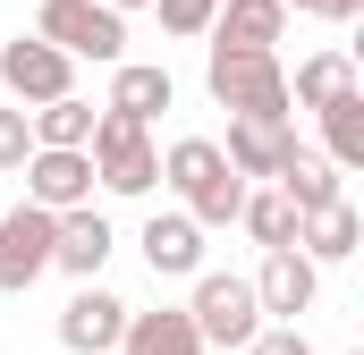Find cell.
<instances>
[{
    "label": "cell",
    "instance_id": "6da1fadb",
    "mask_svg": "<svg viewBox=\"0 0 364 355\" xmlns=\"http://www.w3.org/2000/svg\"><path fill=\"white\" fill-rule=\"evenodd\" d=\"M161 178L186 195V220H195V229H229V220L246 212V195H255L246 178L220 161V144H212V136H178V144L161 153Z\"/></svg>",
    "mask_w": 364,
    "mask_h": 355
},
{
    "label": "cell",
    "instance_id": "7a4b0ae2",
    "mask_svg": "<svg viewBox=\"0 0 364 355\" xmlns=\"http://www.w3.org/2000/svg\"><path fill=\"white\" fill-rule=\"evenodd\" d=\"M203 85H212L220 110H237V119L288 127V77H279V51H212Z\"/></svg>",
    "mask_w": 364,
    "mask_h": 355
},
{
    "label": "cell",
    "instance_id": "3957f363",
    "mask_svg": "<svg viewBox=\"0 0 364 355\" xmlns=\"http://www.w3.org/2000/svg\"><path fill=\"white\" fill-rule=\"evenodd\" d=\"M186 322H195L203 347H255V339H263L255 279H237V271H195V305H186Z\"/></svg>",
    "mask_w": 364,
    "mask_h": 355
},
{
    "label": "cell",
    "instance_id": "277c9868",
    "mask_svg": "<svg viewBox=\"0 0 364 355\" xmlns=\"http://www.w3.org/2000/svg\"><path fill=\"white\" fill-rule=\"evenodd\" d=\"M34 43H51L60 60H102V68H119L127 26H119V9H102V0H43Z\"/></svg>",
    "mask_w": 364,
    "mask_h": 355
},
{
    "label": "cell",
    "instance_id": "5b68a950",
    "mask_svg": "<svg viewBox=\"0 0 364 355\" xmlns=\"http://www.w3.org/2000/svg\"><path fill=\"white\" fill-rule=\"evenodd\" d=\"M85 161H93V186H110V195H144L153 178H161V153H153V136L136 127V119H93L85 136Z\"/></svg>",
    "mask_w": 364,
    "mask_h": 355
},
{
    "label": "cell",
    "instance_id": "8992f818",
    "mask_svg": "<svg viewBox=\"0 0 364 355\" xmlns=\"http://www.w3.org/2000/svg\"><path fill=\"white\" fill-rule=\"evenodd\" d=\"M43 271H51V212L17 203V212L0 220V296H26Z\"/></svg>",
    "mask_w": 364,
    "mask_h": 355
},
{
    "label": "cell",
    "instance_id": "52a82bcc",
    "mask_svg": "<svg viewBox=\"0 0 364 355\" xmlns=\"http://www.w3.org/2000/svg\"><path fill=\"white\" fill-rule=\"evenodd\" d=\"M0 85L17 93V102H68V85H77V60H60L51 43H34V34H17L9 51H0Z\"/></svg>",
    "mask_w": 364,
    "mask_h": 355
},
{
    "label": "cell",
    "instance_id": "ba28073f",
    "mask_svg": "<svg viewBox=\"0 0 364 355\" xmlns=\"http://www.w3.org/2000/svg\"><path fill=\"white\" fill-rule=\"evenodd\" d=\"M26 203L34 212H85L93 203V161L85 153H26Z\"/></svg>",
    "mask_w": 364,
    "mask_h": 355
},
{
    "label": "cell",
    "instance_id": "9c48e42d",
    "mask_svg": "<svg viewBox=\"0 0 364 355\" xmlns=\"http://www.w3.org/2000/svg\"><path fill=\"white\" fill-rule=\"evenodd\" d=\"M119 339H127V305L110 288L68 296V313H60V347L68 355H119Z\"/></svg>",
    "mask_w": 364,
    "mask_h": 355
},
{
    "label": "cell",
    "instance_id": "30bf717a",
    "mask_svg": "<svg viewBox=\"0 0 364 355\" xmlns=\"http://www.w3.org/2000/svg\"><path fill=\"white\" fill-rule=\"evenodd\" d=\"M314 288H322V271L305 263L296 246H279V254H263V279H255V305H263V313H279V322L296 330V313L314 305Z\"/></svg>",
    "mask_w": 364,
    "mask_h": 355
},
{
    "label": "cell",
    "instance_id": "8fae6325",
    "mask_svg": "<svg viewBox=\"0 0 364 355\" xmlns=\"http://www.w3.org/2000/svg\"><path fill=\"white\" fill-rule=\"evenodd\" d=\"M136 246H144L153 279H195V271H203V229H195L186 212H153Z\"/></svg>",
    "mask_w": 364,
    "mask_h": 355
},
{
    "label": "cell",
    "instance_id": "7c38bea8",
    "mask_svg": "<svg viewBox=\"0 0 364 355\" xmlns=\"http://www.w3.org/2000/svg\"><path fill=\"white\" fill-rule=\"evenodd\" d=\"M279 34H288L279 0H220L212 17V51H279Z\"/></svg>",
    "mask_w": 364,
    "mask_h": 355
},
{
    "label": "cell",
    "instance_id": "4fadbf2b",
    "mask_svg": "<svg viewBox=\"0 0 364 355\" xmlns=\"http://www.w3.org/2000/svg\"><path fill=\"white\" fill-rule=\"evenodd\" d=\"M170 102H178V85H170V68H144V60H119V68H110V102H102V110H110V119H136V127H153V119H161Z\"/></svg>",
    "mask_w": 364,
    "mask_h": 355
},
{
    "label": "cell",
    "instance_id": "5bb4252c",
    "mask_svg": "<svg viewBox=\"0 0 364 355\" xmlns=\"http://www.w3.org/2000/svg\"><path fill=\"white\" fill-rule=\"evenodd\" d=\"M110 263V220L102 212H60L51 220V271H77V279H93V271Z\"/></svg>",
    "mask_w": 364,
    "mask_h": 355
},
{
    "label": "cell",
    "instance_id": "9a60e30c",
    "mask_svg": "<svg viewBox=\"0 0 364 355\" xmlns=\"http://www.w3.org/2000/svg\"><path fill=\"white\" fill-rule=\"evenodd\" d=\"M288 144H296V127H263V119H229V144H220V161L246 178H279V161H288Z\"/></svg>",
    "mask_w": 364,
    "mask_h": 355
},
{
    "label": "cell",
    "instance_id": "2e32d148",
    "mask_svg": "<svg viewBox=\"0 0 364 355\" xmlns=\"http://www.w3.org/2000/svg\"><path fill=\"white\" fill-rule=\"evenodd\" d=\"M272 186L288 195V212H296V220H314V212H331V203H339V170H331L322 153H305V144H288V161H279Z\"/></svg>",
    "mask_w": 364,
    "mask_h": 355
},
{
    "label": "cell",
    "instance_id": "e0dca14e",
    "mask_svg": "<svg viewBox=\"0 0 364 355\" xmlns=\"http://www.w3.org/2000/svg\"><path fill=\"white\" fill-rule=\"evenodd\" d=\"M119 355H203V339H195L186 305H161V313H127V339H119Z\"/></svg>",
    "mask_w": 364,
    "mask_h": 355
},
{
    "label": "cell",
    "instance_id": "ac0fdd59",
    "mask_svg": "<svg viewBox=\"0 0 364 355\" xmlns=\"http://www.w3.org/2000/svg\"><path fill=\"white\" fill-rule=\"evenodd\" d=\"M356 246H364V220H356V203H348V195H339L331 212H314V220L296 229V254H305L314 271H322V263H348Z\"/></svg>",
    "mask_w": 364,
    "mask_h": 355
},
{
    "label": "cell",
    "instance_id": "d6986e66",
    "mask_svg": "<svg viewBox=\"0 0 364 355\" xmlns=\"http://www.w3.org/2000/svg\"><path fill=\"white\" fill-rule=\"evenodd\" d=\"M26 127H34V153H85L93 110L68 93V102H43V110H26Z\"/></svg>",
    "mask_w": 364,
    "mask_h": 355
},
{
    "label": "cell",
    "instance_id": "ffe728a7",
    "mask_svg": "<svg viewBox=\"0 0 364 355\" xmlns=\"http://www.w3.org/2000/svg\"><path fill=\"white\" fill-rule=\"evenodd\" d=\"M322 161L331 170H364V93H339L322 110Z\"/></svg>",
    "mask_w": 364,
    "mask_h": 355
},
{
    "label": "cell",
    "instance_id": "44dd1931",
    "mask_svg": "<svg viewBox=\"0 0 364 355\" xmlns=\"http://www.w3.org/2000/svg\"><path fill=\"white\" fill-rule=\"evenodd\" d=\"M339 93H356V68H348V51H314V60L296 68V93H288V102H296V110H331Z\"/></svg>",
    "mask_w": 364,
    "mask_h": 355
},
{
    "label": "cell",
    "instance_id": "7402d4cb",
    "mask_svg": "<svg viewBox=\"0 0 364 355\" xmlns=\"http://www.w3.org/2000/svg\"><path fill=\"white\" fill-rule=\"evenodd\" d=\"M237 229H246V237H255L263 254H279V246H296V229H305V220L288 212V195H279V186H263V195H246Z\"/></svg>",
    "mask_w": 364,
    "mask_h": 355
},
{
    "label": "cell",
    "instance_id": "603a6c76",
    "mask_svg": "<svg viewBox=\"0 0 364 355\" xmlns=\"http://www.w3.org/2000/svg\"><path fill=\"white\" fill-rule=\"evenodd\" d=\"M161 9V34H212V17H220V0H153Z\"/></svg>",
    "mask_w": 364,
    "mask_h": 355
},
{
    "label": "cell",
    "instance_id": "cb8c5ba5",
    "mask_svg": "<svg viewBox=\"0 0 364 355\" xmlns=\"http://www.w3.org/2000/svg\"><path fill=\"white\" fill-rule=\"evenodd\" d=\"M26 153H34V127H26V110H0V170H26Z\"/></svg>",
    "mask_w": 364,
    "mask_h": 355
},
{
    "label": "cell",
    "instance_id": "d4e9b609",
    "mask_svg": "<svg viewBox=\"0 0 364 355\" xmlns=\"http://www.w3.org/2000/svg\"><path fill=\"white\" fill-rule=\"evenodd\" d=\"M246 355H314V347H305V330H288V322H279V330H263Z\"/></svg>",
    "mask_w": 364,
    "mask_h": 355
},
{
    "label": "cell",
    "instance_id": "484cf974",
    "mask_svg": "<svg viewBox=\"0 0 364 355\" xmlns=\"http://www.w3.org/2000/svg\"><path fill=\"white\" fill-rule=\"evenodd\" d=\"M364 0H322V9H314V17H339V26H348V17H356Z\"/></svg>",
    "mask_w": 364,
    "mask_h": 355
},
{
    "label": "cell",
    "instance_id": "4316f807",
    "mask_svg": "<svg viewBox=\"0 0 364 355\" xmlns=\"http://www.w3.org/2000/svg\"><path fill=\"white\" fill-rule=\"evenodd\" d=\"M102 9H153V0H102Z\"/></svg>",
    "mask_w": 364,
    "mask_h": 355
},
{
    "label": "cell",
    "instance_id": "83f0119b",
    "mask_svg": "<svg viewBox=\"0 0 364 355\" xmlns=\"http://www.w3.org/2000/svg\"><path fill=\"white\" fill-rule=\"evenodd\" d=\"M279 9H322V0H279Z\"/></svg>",
    "mask_w": 364,
    "mask_h": 355
}]
</instances>
